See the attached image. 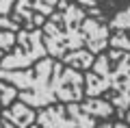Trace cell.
I'll use <instances>...</instances> for the list:
<instances>
[{"label": "cell", "instance_id": "30bf717a", "mask_svg": "<svg viewBox=\"0 0 130 128\" xmlns=\"http://www.w3.org/2000/svg\"><path fill=\"white\" fill-rule=\"evenodd\" d=\"M93 61H95V54L91 50H74L63 56V63L74 69H89L93 67Z\"/></svg>", "mask_w": 130, "mask_h": 128}, {"label": "cell", "instance_id": "5b68a950", "mask_svg": "<svg viewBox=\"0 0 130 128\" xmlns=\"http://www.w3.org/2000/svg\"><path fill=\"white\" fill-rule=\"evenodd\" d=\"M37 122L41 128H93V115L85 113L76 102H70L67 106L41 111Z\"/></svg>", "mask_w": 130, "mask_h": 128}, {"label": "cell", "instance_id": "7a4b0ae2", "mask_svg": "<svg viewBox=\"0 0 130 128\" xmlns=\"http://www.w3.org/2000/svg\"><path fill=\"white\" fill-rule=\"evenodd\" d=\"M115 67H111L108 54H98L93 61V72L85 74V93L89 98H95L100 91L111 89V102L117 109L119 117H124L130 109V52L117 56Z\"/></svg>", "mask_w": 130, "mask_h": 128}, {"label": "cell", "instance_id": "5bb4252c", "mask_svg": "<svg viewBox=\"0 0 130 128\" xmlns=\"http://www.w3.org/2000/svg\"><path fill=\"white\" fill-rule=\"evenodd\" d=\"M18 96H20V93L15 91V85H7L5 80H0V102H2V106L9 109Z\"/></svg>", "mask_w": 130, "mask_h": 128}, {"label": "cell", "instance_id": "ffe728a7", "mask_svg": "<svg viewBox=\"0 0 130 128\" xmlns=\"http://www.w3.org/2000/svg\"><path fill=\"white\" fill-rule=\"evenodd\" d=\"M0 109H2V102H0Z\"/></svg>", "mask_w": 130, "mask_h": 128}, {"label": "cell", "instance_id": "4fadbf2b", "mask_svg": "<svg viewBox=\"0 0 130 128\" xmlns=\"http://www.w3.org/2000/svg\"><path fill=\"white\" fill-rule=\"evenodd\" d=\"M95 7H98L100 11H106V13L115 15L117 11L130 7V0H95Z\"/></svg>", "mask_w": 130, "mask_h": 128}, {"label": "cell", "instance_id": "ba28073f", "mask_svg": "<svg viewBox=\"0 0 130 128\" xmlns=\"http://www.w3.org/2000/svg\"><path fill=\"white\" fill-rule=\"evenodd\" d=\"M0 117H5L7 122H11L15 128H28V126L35 124V111H32V106H28L22 100H18L7 111H2Z\"/></svg>", "mask_w": 130, "mask_h": 128}, {"label": "cell", "instance_id": "6da1fadb", "mask_svg": "<svg viewBox=\"0 0 130 128\" xmlns=\"http://www.w3.org/2000/svg\"><path fill=\"white\" fill-rule=\"evenodd\" d=\"M0 80L22 89L18 100L32 109L48 106L50 102H78L85 93V76L74 67H63L59 61L41 59L32 69L15 72L0 67Z\"/></svg>", "mask_w": 130, "mask_h": 128}, {"label": "cell", "instance_id": "e0dca14e", "mask_svg": "<svg viewBox=\"0 0 130 128\" xmlns=\"http://www.w3.org/2000/svg\"><path fill=\"white\" fill-rule=\"evenodd\" d=\"M78 5H83V7H89V9H93L95 7V0H76Z\"/></svg>", "mask_w": 130, "mask_h": 128}, {"label": "cell", "instance_id": "7c38bea8", "mask_svg": "<svg viewBox=\"0 0 130 128\" xmlns=\"http://www.w3.org/2000/svg\"><path fill=\"white\" fill-rule=\"evenodd\" d=\"M13 2H15V0H0V28H7V31L18 33V31H20L18 22L9 18V9H11Z\"/></svg>", "mask_w": 130, "mask_h": 128}, {"label": "cell", "instance_id": "3957f363", "mask_svg": "<svg viewBox=\"0 0 130 128\" xmlns=\"http://www.w3.org/2000/svg\"><path fill=\"white\" fill-rule=\"evenodd\" d=\"M85 18L87 13L83 5H67L59 13H52L50 20H46L43 37H46V48L52 56L63 59L67 50H80V46H85Z\"/></svg>", "mask_w": 130, "mask_h": 128}, {"label": "cell", "instance_id": "ac0fdd59", "mask_svg": "<svg viewBox=\"0 0 130 128\" xmlns=\"http://www.w3.org/2000/svg\"><path fill=\"white\" fill-rule=\"evenodd\" d=\"M98 128H115V124H111V122H104L102 126H98Z\"/></svg>", "mask_w": 130, "mask_h": 128}, {"label": "cell", "instance_id": "8992f818", "mask_svg": "<svg viewBox=\"0 0 130 128\" xmlns=\"http://www.w3.org/2000/svg\"><path fill=\"white\" fill-rule=\"evenodd\" d=\"M83 31H85V44H87V48L93 54H102V50L111 41V28L104 26L95 18H85Z\"/></svg>", "mask_w": 130, "mask_h": 128}, {"label": "cell", "instance_id": "277c9868", "mask_svg": "<svg viewBox=\"0 0 130 128\" xmlns=\"http://www.w3.org/2000/svg\"><path fill=\"white\" fill-rule=\"evenodd\" d=\"M18 46L11 54H5L0 59V67L2 69H22L32 65V61L41 59L46 54V44H43V28H20L15 35Z\"/></svg>", "mask_w": 130, "mask_h": 128}, {"label": "cell", "instance_id": "2e32d148", "mask_svg": "<svg viewBox=\"0 0 130 128\" xmlns=\"http://www.w3.org/2000/svg\"><path fill=\"white\" fill-rule=\"evenodd\" d=\"M11 46H15V33H13V31L0 33V59L5 56V52L9 50Z\"/></svg>", "mask_w": 130, "mask_h": 128}, {"label": "cell", "instance_id": "52a82bcc", "mask_svg": "<svg viewBox=\"0 0 130 128\" xmlns=\"http://www.w3.org/2000/svg\"><path fill=\"white\" fill-rule=\"evenodd\" d=\"M59 5V0H15V22H24V28H35L32 26V11H37L41 15H52L54 7Z\"/></svg>", "mask_w": 130, "mask_h": 128}, {"label": "cell", "instance_id": "9a60e30c", "mask_svg": "<svg viewBox=\"0 0 130 128\" xmlns=\"http://www.w3.org/2000/svg\"><path fill=\"white\" fill-rule=\"evenodd\" d=\"M128 31H130V28H128ZM108 46L119 48V50H128V52H130V35H126V31L113 33V35H111V41H108Z\"/></svg>", "mask_w": 130, "mask_h": 128}, {"label": "cell", "instance_id": "d6986e66", "mask_svg": "<svg viewBox=\"0 0 130 128\" xmlns=\"http://www.w3.org/2000/svg\"><path fill=\"white\" fill-rule=\"evenodd\" d=\"M126 115H128V117H126V119H128V124H130V109H128V113H126Z\"/></svg>", "mask_w": 130, "mask_h": 128}, {"label": "cell", "instance_id": "9c48e42d", "mask_svg": "<svg viewBox=\"0 0 130 128\" xmlns=\"http://www.w3.org/2000/svg\"><path fill=\"white\" fill-rule=\"evenodd\" d=\"M80 109L85 111V113L89 115H100V117H111L113 113H115V106H113V102L108 100H102V98H89L87 102H83V104H78Z\"/></svg>", "mask_w": 130, "mask_h": 128}, {"label": "cell", "instance_id": "8fae6325", "mask_svg": "<svg viewBox=\"0 0 130 128\" xmlns=\"http://www.w3.org/2000/svg\"><path fill=\"white\" fill-rule=\"evenodd\" d=\"M108 28H111L113 33L128 31V28H130V7H126V9L117 11V13L108 20Z\"/></svg>", "mask_w": 130, "mask_h": 128}]
</instances>
